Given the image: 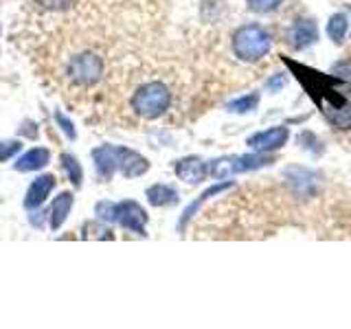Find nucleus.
<instances>
[{
  "mask_svg": "<svg viewBox=\"0 0 351 329\" xmlns=\"http://www.w3.org/2000/svg\"><path fill=\"white\" fill-rule=\"evenodd\" d=\"M147 200L152 206H173L178 202V193L167 184H154L147 189Z\"/></svg>",
  "mask_w": 351,
  "mask_h": 329,
  "instance_id": "ddd939ff",
  "label": "nucleus"
},
{
  "mask_svg": "<svg viewBox=\"0 0 351 329\" xmlns=\"http://www.w3.org/2000/svg\"><path fill=\"white\" fill-rule=\"evenodd\" d=\"M53 186H55V178H53L51 173L36 178V180H33V184L29 186V191H27L25 206L27 208H38V206H42V202L47 200L49 193L53 191Z\"/></svg>",
  "mask_w": 351,
  "mask_h": 329,
  "instance_id": "9d476101",
  "label": "nucleus"
},
{
  "mask_svg": "<svg viewBox=\"0 0 351 329\" xmlns=\"http://www.w3.org/2000/svg\"><path fill=\"white\" fill-rule=\"evenodd\" d=\"M208 173L206 162L200 160L197 156H189V158H182L176 164V175L186 182V184H200Z\"/></svg>",
  "mask_w": 351,
  "mask_h": 329,
  "instance_id": "6e6552de",
  "label": "nucleus"
},
{
  "mask_svg": "<svg viewBox=\"0 0 351 329\" xmlns=\"http://www.w3.org/2000/svg\"><path fill=\"white\" fill-rule=\"evenodd\" d=\"M283 0H246V7L252 14H270L274 11Z\"/></svg>",
  "mask_w": 351,
  "mask_h": 329,
  "instance_id": "a211bd4d",
  "label": "nucleus"
},
{
  "mask_svg": "<svg viewBox=\"0 0 351 329\" xmlns=\"http://www.w3.org/2000/svg\"><path fill=\"white\" fill-rule=\"evenodd\" d=\"M93 158H95V167H97V175L99 180H112L117 167V147L112 145H104V147H97L93 151Z\"/></svg>",
  "mask_w": 351,
  "mask_h": 329,
  "instance_id": "1a4fd4ad",
  "label": "nucleus"
},
{
  "mask_svg": "<svg viewBox=\"0 0 351 329\" xmlns=\"http://www.w3.org/2000/svg\"><path fill=\"white\" fill-rule=\"evenodd\" d=\"M22 149V143L20 141H7V143H0V162L9 160L11 156H16V154Z\"/></svg>",
  "mask_w": 351,
  "mask_h": 329,
  "instance_id": "aec40b11",
  "label": "nucleus"
},
{
  "mask_svg": "<svg viewBox=\"0 0 351 329\" xmlns=\"http://www.w3.org/2000/svg\"><path fill=\"white\" fill-rule=\"evenodd\" d=\"M332 75L338 77V80L343 82L349 88V90H351V60H343V62L334 64Z\"/></svg>",
  "mask_w": 351,
  "mask_h": 329,
  "instance_id": "6ab92c4d",
  "label": "nucleus"
},
{
  "mask_svg": "<svg viewBox=\"0 0 351 329\" xmlns=\"http://www.w3.org/2000/svg\"><path fill=\"white\" fill-rule=\"evenodd\" d=\"M259 106V95L257 93H248L244 97L235 99V101H228L226 103V110L228 112H239V114H246V112H252Z\"/></svg>",
  "mask_w": 351,
  "mask_h": 329,
  "instance_id": "dca6fc26",
  "label": "nucleus"
},
{
  "mask_svg": "<svg viewBox=\"0 0 351 329\" xmlns=\"http://www.w3.org/2000/svg\"><path fill=\"white\" fill-rule=\"evenodd\" d=\"M62 164H64V169L69 171V178L75 186H80L82 184V167H80V162H77L75 156H71V154H64L62 156Z\"/></svg>",
  "mask_w": 351,
  "mask_h": 329,
  "instance_id": "f3484780",
  "label": "nucleus"
},
{
  "mask_svg": "<svg viewBox=\"0 0 351 329\" xmlns=\"http://www.w3.org/2000/svg\"><path fill=\"white\" fill-rule=\"evenodd\" d=\"M316 42V22L312 18H303L292 27V47L305 49Z\"/></svg>",
  "mask_w": 351,
  "mask_h": 329,
  "instance_id": "9b49d317",
  "label": "nucleus"
},
{
  "mask_svg": "<svg viewBox=\"0 0 351 329\" xmlns=\"http://www.w3.org/2000/svg\"><path fill=\"white\" fill-rule=\"evenodd\" d=\"M51 158V154L49 149H44V147H36V149H29L25 156H20L18 162H16V169L18 171H38L42 169L44 164L49 162Z\"/></svg>",
  "mask_w": 351,
  "mask_h": 329,
  "instance_id": "f8f14e48",
  "label": "nucleus"
},
{
  "mask_svg": "<svg viewBox=\"0 0 351 329\" xmlns=\"http://www.w3.org/2000/svg\"><path fill=\"white\" fill-rule=\"evenodd\" d=\"M55 121H58V123L62 125V130L66 132V136H69V138H75V136H77V132H75L73 123H71V121L66 119L62 112H55Z\"/></svg>",
  "mask_w": 351,
  "mask_h": 329,
  "instance_id": "412c9836",
  "label": "nucleus"
},
{
  "mask_svg": "<svg viewBox=\"0 0 351 329\" xmlns=\"http://www.w3.org/2000/svg\"><path fill=\"white\" fill-rule=\"evenodd\" d=\"M272 51V36L257 22H244L233 33V53L239 62L257 66Z\"/></svg>",
  "mask_w": 351,
  "mask_h": 329,
  "instance_id": "20e7f679",
  "label": "nucleus"
},
{
  "mask_svg": "<svg viewBox=\"0 0 351 329\" xmlns=\"http://www.w3.org/2000/svg\"><path fill=\"white\" fill-rule=\"evenodd\" d=\"M128 110L138 121H158L167 117L169 110H176V95L165 82H143L132 90L128 99Z\"/></svg>",
  "mask_w": 351,
  "mask_h": 329,
  "instance_id": "7ed1b4c3",
  "label": "nucleus"
},
{
  "mask_svg": "<svg viewBox=\"0 0 351 329\" xmlns=\"http://www.w3.org/2000/svg\"><path fill=\"white\" fill-rule=\"evenodd\" d=\"M117 167L125 178H138V175H143L149 169V162L136 151L125 149V147H117Z\"/></svg>",
  "mask_w": 351,
  "mask_h": 329,
  "instance_id": "0eeeda50",
  "label": "nucleus"
},
{
  "mask_svg": "<svg viewBox=\"0 0 351 329\" xmlns=\"http://www.w3.org/2000/svg\"><path fill=\"white\" fill-rule=\"evenodd\" d=\"M71 208H73V195L71 193H62L58 200L53 202V208H51V228L53 230H58L66 222Z\"/></svg>",
  "mask_w": 351,
  "mask_h": 329,
  "instance_id": "4468645a",
  "label": "nucleus"
},
{
  "mask_svg": "<svg viewBox=\"0 0 351 329\" xmlns=\"http://www.w3.org/2000/svg\"><path fill=\"white\" fill-rule=\"evenodd\" d=\"M97 215L101 222H117L123 228L132 230L136 235H145V224H147V213L141 204L125 200L119 204H110V202H99L97 204Z\"/></svg>",
  "mask_w": 351,
  "mask_h": 329,
  "instance_id": "39448f33",
  "label": "nucleus"
},
{
  "mask_svg": "<svg viewBox=\"0 0 351 329\" xmlns=\"http://www.w3.org/2000/svg\"><path fill=\"white\" fill-rule=\"evenodd\" d=\"M292 69L296 80L303 84L314 103L323 110L329 123L338 130H351V101L347 99V95H351L349 88L334 75L316 73L301 64H292Z\"/></svg>",
  "mask_w": 351,
  "mask_h": 329,
  "instance_id": "f03ea898",
  "label": "nucleus"
},
{
  "mask_svg": "<svg viewBox=\"0 0 351 329\" xmlns=\"http://www.w3.org/2000/svg\"><path fill=\"white\" fill-rule=\"evenodd\" d=\"M248 184L202 213L197 237L268 239L283 230L318 239H351V195L323 173L290 167L279 182Z\"/></svg>",
  "mask_w": 351,
  "mask_h": 329,
  "instance_id": "f257e3e1",
  "label": "nucleus"
},
{
  "mask_svg": "<svg viewBox=\"0 0 351 329\" xmlns=\"http://www.w3.org/2000/svg\"><path fill=\"white\" fill-rule=\"evenodd\" d=\"M347 29H349V22L345 14H334L327 22V36L334 44H343L345 36H347Z\"/></svg>",
  "mask_w": 351,
  "mask_h": 329,
  "instance_id": "2eb2a0df",
  "label": "nucleus"
},
{
  "mask_svg": "<svg viewBox=\"0 0 351 329\" xmlns=\"http://www.w3.org/2000/svg\"><path fill=\"white\" fill-rule=\"evenodd\" d=\"M290 138V130L277 125V127H270L266 132H259V134H252L248 138V147L255 149L257 154H268L274 149H281L285 143Z\"/></svg>",
  "mask_w": 351,
  "mask_h": 329,
  "instance_id": "423d86ee",
  "label": "nucleus"
}]
</instances>
